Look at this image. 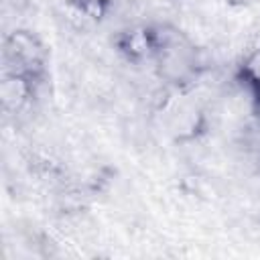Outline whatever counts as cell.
<instances>
[{
	"mask_svg": "<svg viewBox=\"0 0 260 260\" xmlns=\"http://www.w3.org/2000/svg\"><path fill=\"white\" fill-rule=\"evenodd\" d=\"M114 45L128 61H152L154 53V24H134L116 35Z\"/></svg>",
	"mask_w": 260,
	"mask_h": 260,
	"instance_id": "3957f363",
	"label": "cell"
},
{
	"mask_svg": "<svg viewBox=\"0 0 260 260\" xmlns=\"http://www.w3.org/2000/svg\"><path fill=\"white\" fill-rule=\"evenodd\" d=\"M4 61L8 65L6 71L28 75L39 79L45 71L47 49L30 30H12L4 41Z\"/></svg>",
	"mask_w": 260,
	"mask_h": 260,
	"instance_id": "7a4b0ae2",
	"label": "cell"
},
{
	"mask_svg": "<svg viewBox=\"0 0 260 260\" xmlns=\"http://www.w3.org/2000/svg\"><path fill=\"white\" fill-rule=\"evenodd\" d=\"M67 4L77 14H81L83 18H87L91 22L104 20V16L110 10V0H67Z\"/></svg>",
	"mask_w": 260,
	"mask_h": 260,
	"instance_id": "52a82bcc",
	"label": "cell"
},
{
	"mask_svg": "<svg viewBox=\"0 0 260 260\" xmlns=\"http://www.w3.org/2000/svg\"><path fill=\"white\" fill-rule=\"evenodd\" d=\"M152 63L158 79L179 91L191 87L203 71L201 51L187 32L173 24H154Z\"/></svg>",
	"mask_w": 260,
	"mask_h": 260,
	"instance_id": "6da1fadb",
	"label": "cell"
},
{
	"mask_svg": "<svg viewBox=\"0 0 260 260\" xmlns=\"http://www.w3.org/2000/svg\"><path fill=\"white\" fill-rule=\"evenodd\" d=\"M169 114V132L175 142L195 140L205 130V114L195 104H177Z\"/></svg>",
	"mask_w": 260,
	"mask_h": 260,
	"instance_id": "277c9868",
	"label": "cell"
},
{
	"mask_svg": "<svg viewBox=\"0 0 260 260\" xmlns=\"http://www.w3.org/2000/svg\"><path fill=\"white\" fill-rule=\"evenodd\" d=\"M238 77L246 87H250L252 93L260 91V47L252 49L242 59L238 67Z\"/></svg>",
	"mask_w": 260,
	"mask_h": 260,
	"instance_id": "8992f818",
	"label": "cell"
},
{
	"mask_svg": "<svg viewBox=\"0 0 260 260\" xmlns=\"http://www.w3.org/2000/svg\"><path fill=\"white\" fill-rule=\"evenodd\" d=\"M254 114H256V118L260 120V91L254 93Z\"/></svg>",
	"mask_w": 260,
	"mask_h": 260,
	"instance_id": "ba28073f",
	"label": "cell"
},
{
	"mask_svg": "<svg viewBox=\"0 0 260 260\" xmlns=\"http://www.w3.org/2000/svg\"><path fill=\"white\" fill-rule=\"evenodd\" d=\"M37 79L20 73L6 71L0 81V102L6 112H20L35 93Z\"/></svg>",
	"mask_w": 260,
	"mask_h": 260,
	"instance_id": "5b68a950",
	"label": "cell"
}]
</instances>
